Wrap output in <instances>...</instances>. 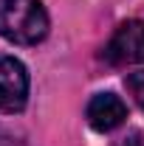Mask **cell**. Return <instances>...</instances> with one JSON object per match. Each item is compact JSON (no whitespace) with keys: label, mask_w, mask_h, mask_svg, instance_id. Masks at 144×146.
I'll return each instance as SVG.
<instances>
[{"label":"cell","mask_w":144,"mask_h":146,"mask_svg":"<svg viewBox=\"0 0 144 146\" xmlns=\"http://www.w3.org/2000/svg\"><path fill=\"white\" fill-rule=\"evenodd\" d=\"M48 34V14L40 0H0V36L14 45H37Z\"/></svg>","instance_id":"6da1fadb"},{"label":"cell","mask_w":144,"mask_h":146,"mask_svg":"<svg viewBox=\"0 0 144 146\" xmlns=\"http://www.w3.org/2000/svg\"><path fill=\"white\" fill-rule=\"evenodd\" d=\"M28 101V70L14 56L0 54V112H20Z\"/></svg>","instance_id":"3957f363"},{"label":"cell","mask_w":144,"mask_h":146,"mask_svg":"<svg viewBox=\"0 0 144 146\" xmlns=\"http://www.w3.org/2000/svg\"><path fill=\"white\" fill-rule=\"evenodd\" d=\"M113 146H141V135L139 132H127L124 138H119Z\"/></svg>","instance_id":"8992f818"},{"label":"cell","mask_w":144,"mask_h":146,"mask_svg":"<svg viewBox=\"0 0 144 146\" xmlns=\"http://www.w3.org/2000/svg\"><path fill=\"white\" fill-rule=\"evenodd\" d=\"M88 124L96 132H110V129L122 127L127 118V104L116 96V93H96L88 101Z\"/></svg>","instance_id":"277c9868"},{"label":"cell","mask_w":144,"mask_h":146,"mask_svg":"<svg viewBox=\"0 0 144 146\" xmlns=\"http://www.w3.org/2000/svg\"><path fill=\"white\" fill-rule=\"evenodd\" d=\"M102 56L110 65L124 68V65H141L144 62V20H127L122 23L113 36L108 39Z\"/></svg>","instance_id":"7a4b0ae2"},{"label":"cell","mask_w":144,"mask_h":146,"mask_svg":"<svg viewBox=\"0 0 144 146\" xmlns=\"http://www.w3.org/2000/svg\"><path fill=\"white\" fill-rule=\"evenodd\" d=\"M124 84H127V90H130V96L136 98V104L144 107V70L130 73V76L124 79Z\"/></svg>","instance_id":"5b68a950"}]
</instances>
